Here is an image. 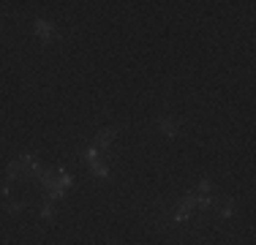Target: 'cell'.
Here are the masks:
<instances>
[{
	"label": "cell",
	"mask_w": 256,
	"mask_h": 245,
	"mask_svg": "<svg viewBox=\"0 0 256 245\" xmlns=\"http://www.w3.org/2000/svg\"><path fill=\"white\" fill-rule=\"evenodd\" d=\"M33 33L38 36V38L44 41V44H50L54 36H58V30H54V24H52L50 20H41V16H38V20L33 22Z\"/></svg>",
	"instance_id": "6da1fadb"
},
{
	"label": "cell",
	"mask_w": 256,
	"mask_h": 245,
	"mask_svg": "<svg viewBox=\"0 0 256 245\" xmlns=\"http://www.w3.org/2000/svg\"><path fill=\"white\" fill-rule=\"evenodd\" d=\"M118 134H120V128H118V126H106V128H101V131L96 134V147H98V150H106V147L112 144L114 139H118Z\"/></svg>",
	"instance_id": "7a4b0ae2"
},
{
	"label": "cell",
	"mask_w": 256,
	"mask_h": 245,
	"mask_svg": "<svg viewBox=\"0 0 256 245\" xmlns=\"http://www.w3.org/2000/svg\"><path fill=\"white\" fill-rule=\"evenodd\" d=\"M156 126L161 128V134H164L166 139H174V136H178V131H180V126H178V122H174L172 118H158Z\"/></svg>",
	"instance_id": "3957f363"
},
{
	"label": "cell",
	"mask_w": 256,
	"mask_h": 245,
	"mask_svg": "<svg viewBox=\"0 0 256 245\" xmlns=\"http://www.w3.org/2000/svg\"><path fill=\"white\" fill-rule=\"evenodd\" d=\"M90 169H93V174H98V177H109V166H106V164H101V158L90 161Z\"/></svg>",
	"instance_id": "277c9868"
},
{
	"label": "cell",
	"mask_w": 256,
	"mask_h": 245,
	"mask_svg": "<svg viewBox=\"0 0 256 245\" xmlns=\"http://www.w3.org/2000/svg\"><path fill=\"white\" fill-rule=\"evenodd\" d=\"M234 210V199H221V218H229Z\"/></svg>",
	"instance_id": "5b68a950"
},
{
	"label": "cell",
	"mask_w": 256,
	"mask_h": 245,
	"mask_svg": "<svg viewBox=\"0 0 256 245\" xmlns=\"http://www.w3.org/2000/svg\"><path fill=\"white\" fill-rule=\"evenodd\" d=\"M41 220H54V210H52V202H46L41 207Z\"/></svg>",
	"instance_id": "8992f818"
},
{
	"label": "cell",
	"mask_w": 256,
	"mask_h": 245,
	"mask_svg": "<svg viewBox=\"0 0 256 245\" xmlns=\"http://www.w3.org/2000/svg\"><path fill=\"white\" fill-rule=\"evenodd\" d=\"M22 207H25V202H6V210L8 212H20Z\"/></svg>",
	"instance_id": "52a82bcc"
},
{
	"label": "cell",
	"mask_w": 256,
	"mask_h": 245,
	"mask_svg": "<svg viewBox=\"0 0 256 245\" xmlns=\"http://www.w3.org/2000/svg\"><path fill=\"white\" fill-rule=\"evenodd\" d=\"M0 28H3V20H0Z\"/></svg>",
	"instance_id": "ba28073f"
}]
</instances>
